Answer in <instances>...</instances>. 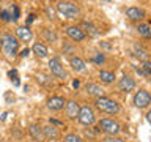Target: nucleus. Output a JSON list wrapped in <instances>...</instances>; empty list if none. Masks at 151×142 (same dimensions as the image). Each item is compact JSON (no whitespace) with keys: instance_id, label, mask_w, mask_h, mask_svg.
I'll list each match as a JSON object with an SVG mask.
<instances>
[{"instance_id":"f257e3e1","label":"nucleus","mask_w":151,"mask_h":142,"mask_svg":"<svg viewBox=\"0 0 151 142\" xmlns=\"http://www.w3.org/2000/svg\"><path fill=\"white\" fill-rule=\"evenodd\" d=\"M0 47H2V54L8 60H13L19 54V40L13 33H2L0 35Z\"/></svg>"},{"instance_id":"f03ea898","label":"nucleus","mask_w":151,"mask_h":142,"mask_svg":"<svg viewBox=\"0 0 151 142\" xmlns=\"http://www.w3.org/2000/svg\"><path fill=\"white\" fill-rule=\"evenodd\" d=\"M94 107L98 111H101L104 114H109V115H116L120 112V104H118L115 99L109 98V96H99V98H94Z\"/></svg>"},{"instance_id":"7ed1b4c3","label":"nucleus","mask_w":151,"mask_h":142,"mask_svg":"<svg viewBox=\"0 0 151 142\" xmlns=\"http://www.w3.org/2000/svg\"><path fill=\"white\" fill-rule=\"evenodd\" d=\"M55 9L58 11L63 17L68 19H76L80 16V8L71 0H63V2H58L55 5Z\"/></svg>"},{"instance_id":"20e7f679","label":"nucleus","mask_w":151,"mask_h":142,"mask_svg":"<svg viewBox=\"0 0 151 142\" xmlns=\"http://www.w3.org/2000/svg\"><path fill=\"white\" fill-rule=\"evenodd\" d=\"M98 128L99 131L104 133L106 136H118V133L121 131V126L116 120H113L110 117H102L98 122Z\"/></svg>"},{"instance_id":"39448f33","label":"nucleus","mask_w":151,"mask_h":142,"mask_svg":"<svg viewBox=\"0 0 151 142\" xmlns=\"http://www.w3.org/2000/svg\"><path fill=\"white\" fill-rule=\"evenodd\" d=\"M77 122L83 126H91L94 122H96V112L94 109L90 106V104H82L77 115Z\"/></svg>"},{"instance_id":"423d86ee","label":"nucleus","mask_w":151,"mask_h":142,"mask_svg":"<svg viewBox=\"0 0 151 142\" xmlns=\"http://www.w3.org/2000/svg\"><path fill=\"white\" fill-rule=\"evenodd\" d=\"M49 71H50V74L54 76L55 79H61V80H63V79L68 78L65 66L61 65V60L58 59V57H52V59L49 60Z\"/></svg>"},{"instance_id":"0eeeda50","label":"nucleus","mask_w":151,"mask_h":142,"mask_svg":"<svg viewBox=\"0 0 151 142\" xmlns=\"http://www.w3.org/2000/svg\"><path fill=\"white\" fill-rule=\"evenodd\" d=\"M132 103H134V106L139 107V109H146L151 104V93L145 88L137 90L134 98H132Z\"/></svg>"},{"instance_id":"6e6552de","label":"nucleus","mask_w":151,"mask_h":142,"mask_svg":"<svg viewBox=\"0 0 151 142\" xmlns=\"http://www.w3.org/2000/svg\"><path fill=\"white\" fill-rule=\"evenodd\" d=\"M65 33H66V36L71 38L73 41L76 43H82L85 41V33L82 32V28H80L79 25H68V27H65Z\"/></svg>"},{"instance_id":"1a4fd4ad","label":"nucleus","mask_w":151,"mask_h":142,"mask_svg":"<svg viewBox=\"0 0 151 142\" xmlns=\"http://www.w3.org/2000/svg\"><path fill=\"white\" fill-rule=\"evenodd\" d=\"M79 111H80V104L76 101V99H66L65 112H66V117H68L69 120H77Z\"/></svg>"},{"instance_id":"9d476101","label":"nucleus","mask_w":151,"mask_h":142,"mask_svg":"<svg viewBox=\"0 0 151 142\" xmlns=\"http://www.w3.org/2000/svg\"><path fill=\"white\" fill-rule=\"evenodd\" d=\"M65 104H66V99H65L63 96H58V95H54V96H50V98L46 101L47 109H49V111H52V112L61 111V109L65 107Z\"/></svg>"},{"instance_id":"9b49d317","label":"nucleus","mask_w":151,"mask_h":142,"mask_svg":"<svg viewBox=\"0 0 151 142\" xmlns=\"http://www.w3.org/2000/svg\"><path fill=\"white\" fill-rule=\"evenodd\" d=\"M126 17L129 19L131 22H137L140 24L145 19V11L139 7H129L126 9Z\"/></svg>"},{"instance_id":"f8f14e48","label":"nucleus","mask_w":151,"mask_h":142,"mask_svg":"<svg viewBox=\"0 0 151 142\" xmlns=\"http://www.w3.org/2000/svg\"><path fill=\"white\" fill-rule=\"evenodd\" d=\"M118 88H120L123 93H129V92H132V90H135L134 78L129 76V74H124L120 80H118Z\"/></svg>"},{"instance_id":"ddd939ff","label":"nucleus","mask_w":151,"mask_h":142,"mask_svg":"<svg viewBox=\"0 0 151 142\" xmlns=\"http://www.w3.org/2000/svg\"><path fill=\"white\" fill-rule=\"evenodd\" d=\"M69 66L76 71V73H85V71H87V63H85V60L79 55H71L69 57Z\"/></svg>"},{"instance_id":"4468645a","label":"nucleus","mask_w":151,"mask_h":142,"mask_svg":"<svg viewBox=\"0 0 151 142\" xmlns=\"http://www.w3.org/2000/svg\"><path fill=\"white\" fill-rule=\"evenodd\" d=\"M16 38H17L19 41H24V43L32 41V38H33L32 28L28 27V25H19L16 28Z\"/></svg>"},{"instance_id":"2eb2a0df","label":"nucleus","mask_w":151,"mask_h":142,"mask_svg":"<svg viewBox=\"0 0 151 142\" xmlns=\"http://www.w3.org/2000/svg\"><path fill=\"white\" fill-rule=\"evenodd\" d=\"M42 137H44L46 141H57L60 137V131H58V128L54 126V125H46V126H42Z\"/></svg>"},{"instance_id":"dca6fc26","label":"nucleus","mask_w":151,"mask_h":142,"mask_svg":"<svg viewBox=\"0 0 151 142\" xmlns=\"http://www.w3.org/2000/svg\"><path fill=\"white\" fill-rule=\"evenodd\" d=\"M85 92H87L90 96L93 98H99V96H104V90L101 85L94 84V82H87L85 84Z\"/></svg>"},{"instance_id":"f3484780","label":"nucleus","mask_w":151,"mask_h":142,"mask_svg":"<svg viewBox=\"0 0 151 142\" xmlns=\"http://www.w3.org/2000/svg\"><path fill=\"white\" fill-rule=\"evenodd\" d=\"M28 134H30V137L36 142H41L44 139V137H42V126L38 125V123H30V125H28Z\"/></svg>"},{"instance_id":"a211bd4d","label":"nucleus","mask_w":151,"mask_h":142,"mask_svg":"<svg viewBox=\"0 0 151 142\" xmlns=\"http://www.w3.org/2000/svg\"><path fill=\"white\" fill-rule=\"evenodd\" d=\"M79 27L82 28V32L85 33V36H98L99 35V28L96 25H93L91 22H87V21H82L79 24Z\"/></svg>"},{"instance_id":"6ab92c4d","label":"nucleus","mask_w":151,"mask_h":142,"mask_svg":"<svg viewBox=\"0 0 151 142\" xmlns=\"http://www.w3.org/2000/svg\"><path fill=\"white\" fill-rule=\"evenodd\" d=\"M98 78L101 79V82H104V84H112V82H115V73H113V71L101 70V71L98 73Z\"/></svg>"},{"instance_id":"aec40b11","label":"nucleus","mask_w":151,"mask_h":142,"mask_svg":"<svg viewBox=\"0 0 151 142\" xmlns=\"http://www.w3.org/2000/svg\"><path fill=\"white\" fill-rule=\"evenodd\" d=\"M32 51H33V54H35L38 59H46L47 54H49V52H47V47L42 44V43H35L33 47H32Z\"/></svg>"},{"instance_id":"412c9836","label":"nucleus","mask_w":151,"mask_h":142,"mask_svg":"<svg viewBox=\"0 0 151 142\" xmlns=\"http://www.w3.org/2000/svg\"><path fill=\"white\" fill-rule=\"evenodd\" d=\"M134 54H135V57L139 60H143V62L150 60V52L146 51L145 47H142L140 44H135L134 46Z\"/></svg>"},{"instance_id":"4be33fe9","label":"nucleus","mask_w":151,"mask_h":142,"mask_svg":"<svg viewBox=\"0 0 151 142\" xmlns=\"http://www.w3.org/2000/svg\"><path fill=\"white\" fill-rule=\"evenodd\" d=\"M137 32L143 38H151V25L150 24H143V22L137 24Z\"/></svg>"},{"instance_id":"5701e85b","label":"nucleus","mask_w":151,"mask_h":142,"mask_svg":"<svg viewBox=\"0 0 151 142\" xmlns=\"http://www.w3.org/2000/svg\"><path fill=\"white\" fill-rule=\"evenodd\" d=\"M36 79H38V82H40L41 85H46V87L52 85L50 76H47V74H44V73H36Z\"/></svg>"},{"instance_id":"b1692460","label":"nucleus","mask_w":151,"mask_h":142,"mask_svg":"<svg viewBox=\"0 0 151 142\" xmlns=\"http://www.w3.org/2000/svg\"><path fill=\"white\" fill-rule=\"evenodd\" d=\"M65 142H83V139L80 137L79 134H76V133H69V134L65 136Z\"/></svg>"},{"instance_id":"393cba45","label":"nucleus","mask_w":151,"mask_h":142,"mask_svg":"<svg viewBox=\"0 0 151 142\" xmlns=\"http://www.w3.org/2000/svg\"><path fill=\"white\" fill-rule=\"evenodd\" d=\"M93 62H94L96 65H101V63H104V62H106V57H104L102 52H94V55H93Z\"/></svg>"},{"instance_id":"a878e982","label":"nucleus","mask_w":151,"mask_h":142,"mask_svg":"<svg viewBox=\"0 0 151 142\" xmlns=\"http://www.w3.org/2000/svg\"><path fill=\"white\" fill-rule=\"evenodd\" d=\"M63 54H68L69 57H71V55H76L74 46H71L69 43H65V44H63Z\"/></svg>"},{"instance_id":"bb28decb","label":"nucleus","mask_w":151,"mask_h":142,"mask_svg":"<svg viewBox=\"0 0 151 142\" xmlns=\"http://www.w3.org/2000/svg\"><path fill=\"white\" fill-rule=\"evenodd\" d=\"M102 142H126V141L121 139V137H118V136H106L102 139Z\"/></svg>"},{"instance_id":"cd10ccee","label":"nucleus","mask_w":151,"mask_h":142,"mask_svg":"<svg viewBox=\"0 0 151 142\" xmlns=\"http://www.w3.org/2000/svg\"><path fill=\"white\" fill-rule=\"evenodd\" d=\"M142 70H143V73H145V74L151 76V59H150V60H146V62H143V66H142Z\"/></svg>"},{"instance_id":"c85d7f7f","label":"nucleus","mask_w":151,"mask_h":142,"mask_svg":"<svg viewBox=\"0 0 151 142\" xmlns=\"http://www.w3.org/2000/svg\"><path fill=\"white\" fill-rule=\"evenodd\" d=\"M44 36H47V40H49L50 43L57 40V35H55V33L52 32V30L49 32V28H46V30H44Z\"/></svg>"},{"instance_id":"c756f323","label":"nucleus","mask_w":151,"mask_h":142,"mask_svg":"<svg viewBox=\"0 0 151 142\" xmlns=\"http://www.w3.org/2000/svg\"><path fill=\"white\" fill-rule=\"evenodd\" d=\"M46 14H47V17L54 19V17H55V11H54V8H50V7H46Z\"/></svg>"},{"instance_id":"7c9ffc66","label":"nucleus","mask_w":151,"mask_h":142,"mask_svg":"<svg viewBox=\"0 0 151 142\" xmlns=\"http://www.w3.org/2000/svg\"><path fill=\"white\" fill-rule=\"evenodd\" d=\"M99 47H102V49H112V44L110 43H106V41H101L99 43Z\"/></svg>"},{"instance_id":"2f4dec72","label":"nucleus","mask_w":151,"mask_h":142,"mask_svg":"<svg viewBox=\"0 0 151 142\" xmlns=\"http://www.w3.org/2000/svg\"><path fill=\"white\" fill-rule=\"evenodd\" d=\"M146 122H148L150 125H151V109H150L148 112H146Z\"/></svg>"},{"instance_id":"473e14b6","label":"nucleus","mask_w":151,"mask_h":142,"mask_svg":"<svg viewBox=\"0 0 151 142\" xmlns=\"http://www.w3.org/2000/svg\"><path fill=\"white\" fill-rule=\"evenodd\" d=\"M25 55H28V49H27V47L24 51H21V57H25Z\"/></svg>"},{"instance_id":"72a5a7b5","label":"nucleus","mask_w":151,"mask_h":142,"mask_svg":"<svg viewBox=\"0 0 151 142\" xmlns=\"http://www.w3.org/2000/svg\"><path fill=\"white\" fill-rule=\"evenodd\" d=\"M101 2H104V3H110L112 0H101Z\"/></svg>"},{"instance_id":"f704fd0d","label":"nucleus","mask_w":151,"mask_h":142,"mask_svg":"<svg viewBox=\"0 0 151 142\" xmlns=\"http://www.w3.org/2000/svg\"><path fill=\"white\" fill-rule=\"evenodd\" d=\"M58 2H63V0H58Z\"/></svg>"}]
</instances>
